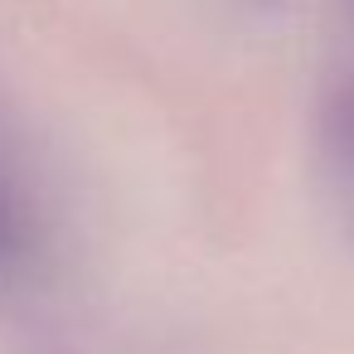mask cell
Listing matches in <instances>:
<instances>
[{
    "label": "cell",
    "instance_id": "cell-1",
    "mask_svg": "<svg viewBox=\"0 0 354 354\" xmlns=\"http://www.w3.org/2000/svg\"><path fill=\"white\" fill-rule=\"evenodd\" d=\"M325 122H330V141H335V151L354 165V78L335 93V102H330Z\"/></svg>",
    "mask_w": 354,
    "mask_h": 354
},
{
    "label": "cell",
    "instance_id": "cell-2",
    "mask_svg": "<svg viewBox=\"0 0 354 354\" xmlns=\"http://www.w3.org/2000/svg\"><path fill=\"white\" fill-rule=\"evenodd\" d=\"M15 243H20V214H15L10 194L0 189V252H10Z\"/></svg>",
    "mask_w": 354,
    "mask_h": 354
}]
</instances>
